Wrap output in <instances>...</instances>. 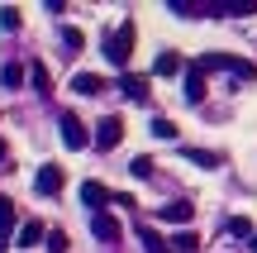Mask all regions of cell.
<instances>
[{
  "label": "cell",
  "instance_id": "obj_18",
  "mask_svg": "<svg viewBox=\"0 0 257 253\" xmlns=\"http://www.w3.org/2000/svg\"><path fill=\"white\" fill-rule=\"evenodd\" d=\"M62 43L72 48V53H81V48H86V34H81V29H72V24H67V29H62Z\"/></svg>",
  "mask_w": 257,
  "mask_h": 253
},
{
  "label": "cell",
  "instance_id": "obj_14",
  "mask_svg": "<svg viewBox=\"0 0 257 253\" xmlns=\"http://www.w3.org/2000/svg\"><path fill=\"white\" fill-rule=\"evenodd\" d=\"M176 72H181V57H176V53H162L153 62V76H176Z\"/></svg>",
  "mask_w": 257,
  "mask_h": 253
},
{
  "label": "cell",
  "instance_id": "obj_6",
  "mask_svg": "<svg viewBox=\"0 0 257 253\" xmlns=\"http://www.w3.org/2000/svg\"><path fill=\"white\" fill-rule=\"evenodd\" d=\"M91 234L100 239V244H114V239H119V220L114 215H91Z\"/></svg>",
  "mask_w": 257,
  "mask_h": 253
},
{
  "label": "cell",
  "instance_id": "obj_11",
  "mask_svg": "<svg viewBox=\"0 0 257 253\" xmlns=\"http://www.w3.org/2000/svg\"><path fill=\"white\" fill-rule=\"evenodd\" d=\"M119 91L128 96V101H148V76H134V72H128L124 81H119Z\"/></svg>",
  "mask_w": 257,
  "mask_h": 253
},
{
  "label": "cell",
  "instance_id": "obj_1",
  "mask_svg": "<svg viewBox=\"0 0 257 253\" xmlns=\"http://www.w3.org/2000/svg\"><path fill=\"white\" fill-rule=\"evenodd\" d=\"M105 57H110V62L119 67V72L128 67V57H134V19H124V24L114 29L110 38H105Z\"/></svg>",
  "mask_w": 257,
  "mask_h": 253
},
{
  "label": "cell",
  "instance_id": "obj_10",
  "mask_svg": "<svg viewBox=\"0 0 257 253\" xmlns=\"http://www.w3.org/2000/svg\"><path fill=\"white\" fill-rule=\"evenodd\" d=\"M15 225H19L15 201H5V196H0V239H10V234H15Z\"/></svg>",
  "mask_w": 257,
  "mask_h": 253
},
{
  "label": "cell",
  "instance_id": "obj_9",
  "mask_svg": "<svg viewBox=\"0 0 257 253\" xmlns=\"http://www.w3.org/2000/svg\"><path fill=\"white\" fill-rule=\"evenodd\" d=\"M15 239H19V248H34L38 239H48V229L38 225V220H24V225H19V234H15Z\"/></svg>",
  "mask_w": 257,
  "mask_h": 253
},
{
  "label": "cell",
  "instance_id": "obj_12",
  "mask_svg": "<svg viewBox=\"0 0 257 253\" xmlns=\"http://www.w3.org/2000/svg\"><path fill=\"white\" fill-rule=\"evenodd\" d=\"M186 101H191V105L205 101V72H195V67L186 72Z\"/></svg>",
  "mask_w": 257,
  "mask_h": 253
},
{
  "label": "cell",
  "instance_id": "obj_19",
  "mask_svg": "<svg viewBox=\"0 0 257 253\" xmlns=\"http://www.w3.org/2000/svg\"><path fill=\"white\" fill-rule=\"evenodd\" d=\"M29 76H34V86H38L43 96L53 91V81H48V67H43V62H34V67H29Z\"/></svg>",
  "mask_w": 257,
  "mask_h": 253
},
{
  "label": "cell",
  "instance_id": "obj_27",
  "mask_svg": "<svg viewBox=\"0 0 257 253\" xmlns=\"http://www.w3.org/2000/svg\"><path fill=\"white\" fill-rule=\"evenodd\" d=\"M0 253H5V248H0Z\"/></svg>",
  "mask_w": 257,
  "mask_h": 253
},
{
  "label": "cell",
  "instance_id": "obj_26",
  "mask_svg": "<svg viewBox=\"0 0 257 253\" xmlns=\"http://www.w3.org/2000/svg\"><path fill=\"white\" fill-rule=\"evenodd\" d=\"M252 248H257V234H252Z\"/></svg>",
  "mask_w": 257,
  "mask_h": 253
},
{
  "label": "cell",
  "instance_id": "obj_15",
  "mask_svg": "<svg viewBox=\"0 0 257 253\" xmlns=\"http://www.w3.org/2000/svg\"><path fill=\"white\" fill-rule=\"evenodd\" d=\"M138 239H143V248H148V253H167V239L157 234V229H148V225H143V229H138Z\"/></svg>",
  "mask_w": 257,
  "mask_h": 253
},
{
  "label": "cell",
  "instance_id": "obj_25",
  "mask_svg": "<svg viewBox=\"0 0 257 253\" xmlns=\"http://www.w3.org/2000/svg\"><path fill=\"white\" fill-rule=\"evenodd\" d=\"M5 158H10V148H5V139H0V162H5Z\"/></svg>",
  "mask_w": 257,
  "mask_h": 253
},
{
  "label": "cell",
  "instance_id": "obj_23",
  "mask_svg": "<svg viewBox=\"0 0 257 253\" xmlns=\"http://www.w3.org/2000/svg\"><path fill=\"white\" fill-rule=\"evenodd\" d=\"M224 229H229V234H238V239H252V225H248L243 215H233V220H229Z\"/></svg>",
  "mask_w": 257,
  "mask_h": 253
},
{
  "label": "cell",
  "instance_id": "obj_5",
  "mask_svg": "<svg viewBox=\"0 0 257 253\" xmlns=\"http://www.w3.org/2000/svg\"><path fill=\"white\" fill-rule=\"evenodd\" d=\"M57 129H62V143H67V148H86V143H91V134H86V124L76 120V115H62Z\"/></svg>",
  "mask_w": 257,
  "mask_h": 253
},
{
  "label": "cell",
  "instance_id": "obj_16",
  "mask_svg": "<svg viewBox=\"0 0 257 253\" xmlns=\"http://www.w3.org/2000/svg\"><path fill=\"white\" fill-rule=\"evenodd\" d=\"M186 162H195V167H219V153H205V148H186Z\"/></svg>",
  "mask_w": 257,
  "mask_h": 253
},
{
  "label": "cell",
  "instance_id": "obj_7",
  "mask_svg": "<svg viewBox=\"0 0 257 253\" xmlns=\"http://www.w3.org/2000/svg\"><path fill=\"white\" fill-rule=\"evenodd\" d=\"M72 91H76V96H100V91H105V76H95V72H76V76H72Z\"/></svg>",
  "mask_w": 257,
  "mask_h": 253
},
{
  "label": "cell",
  "instance_id": "obj_13",
  "mask_svg": "<svg viewBox=\"0 0 257 253\" xmlns=\"http://www.w3.org/2000/svg\"><path fill=\"white\" fill-rule=\"evenodd\" d=\"M167 248H176V253H195V248H200V239H195V229H181V234L167 239Z\"/></svg>",
  "mask_w": 257,
  "mask_h": 253
},
{
  "label": "cell",
  "instance_id": "obj_3",
  "mask_svg": "<svg viewBox=\"0 0 257 253\" xmlns=\"http://www.w3.org/2000/svg\"><path fill=\"white\" fill-rule=\"evenodd\" d=\"M124 139V120H119V115H105V120L100 124H95V148H114V143H119Z\"/></svg>",
  "mask_w": 257,
  "mask_h": 253
},
{
  "label": "cell",
  "instance_id": "obj_24",
  "mask_svg": "<svg viewBox=\"0 0 257 253\" xmlns=\"http://www.w3.org/2000/svg\"><path fill=\"white\" fill-rule=\"evenodd\" d=\"M153 134L157 139H176V124L172 120H153Z\"/></svg>",
  "mask_w": 257,
  "mask_h": 253
},
{
  "label": "cell",
  "instance_id": "obj_21",
  "mask_svg": "<svg viewBox=\"0 0 257 253\" xmlns=\"http://www.w3.org/2000/svg\"><path fill=\"white\" fill-rule=\"evenodd\" d=\"M0 29H5V34H15V29H19V10H15V5L0 10Z\"/></svg>",
  "mask_w": 257,
  "mask_h": 253
},
{
  "label": "cell",
  "instance_id": "obj_8",
  "mask_svg": "<svg viewBox=\"0 0 257 253\" xmlns=\"http://www.w3.org/2000/svg\"><path fill=\"white\" fill-rule=\"evenodd\" d=\"M157 215H162V220H172V225H186V220L195 215V206H191V201H172V206H162Z\"/></svg>",
  "mask_w": 257,
  "mask_h": 253
},
{
  "label": "cell",
  "instance_id": "obj_4",
  "mask_svg": "<svg viewBox=\"0 0 257 253\" xmlns=\"http://www.w3.org/2000/svg\"><path fill=\"white\" fill-rule=\"evenodd\" d=\"M110 201H114V196H110V187H105V182H95V177L81 182V206H91L95 215H105V206H110Z\"/></svg>",
  "mask_w": 257,
  "mask_h": 253
},
{
  "label": "cell",
  "instance_id": "obj_17",
  "mask_svg": "<svg viewBox=\"0 0 257 253\" xmlns=\"http://www.w3.org/2000/svg\"><path fill=\"white\" fill-rule=\"evenodd\" d=\"M48 253H67V248H72V239H67L62 234V229H48V244H43Z\"/></svg>",
  "mask_w": 257,
  "mask_h": 253
},
{
  "label": "cell",
  "instance_id": "obj_20",
  "mask_svg": "<svg viewBox=\"0 0 257 253\" xmlns=\"http://www.w3.org/2000/svg\"><path fill=\"white\" fill-rule=\"evenodd\" d=\"M153 167H157L153 158H134V162H128V172H134L138 182H143V177H153Z\"/></svg>",
  "mask_w": 257,
  "mask_h": 253
},
{
  "label": "cell",
  "instance_id": "obj_22",
  "mask_svg": "<svg viewBox=\"0 0 257 253\" xmlns=\"http://www.w3.org/2000/svg\"><path fill=\"white\" fill-rule=\"evenodd\" d=\"M0 81H5V86H19V81H24V67H19V62H5V72H0Z\"/></svg>",
  "mask_w": 257,
  "mask_h": 253
},
{
  "label": "cell",
  "instance_id": "obj_2",
  "mask_svg": "<svg viewBox=\"0 0 257 253\" xmlns=\"http://www.w3.org/2000/svg\"><path fill=\"white\" fill-rule=\"evenodd\" d=\"M62 187H67V172L57 167V162H43L38 177H34V191H38V196H57Z\"/></svg>",
  "mask_w": 257,
  "mask_h": 253
}]
</instances>
